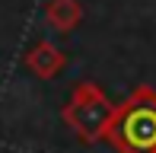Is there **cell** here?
Here are the masks:
<instances>
[{
	"label": "cell",
	"mask_w": 156,
	"mask_h": 153,
	"mask_svg": "<svg viewBox=\"0 0 156 153\" xmlns=\"http://www.w3.org/2000/svg\"><path fill=\"white\" fill-rule=\"evenodd\" d=\"M102 141L118 153H156V89L137 86L121 105L112 109Z\"/></svg>",
	"instance_id": "obj_1"
},
{
	"label": "cell",
	"mask_w": 156,
	"mask_h": 153,
	"mask_svg": "<svg viewBox=\"0 0 156 153\" xmlns=\"http://www.w3.org/2000/svg\"><path fill=\"white\" fill-rule=\"evenodd\" d=\"M112 109L115 105L108 102L105 89L86 80V83H76L73 86L67 105L61 109V118L83 144H96V141H102V128L108 121Z\"/></svg>",
	"instance_id": "obj_2"
},
{
	"label": "cell",
	"mask_w": 156,
	"mask_h": 153,
	"mask_svg": "<svg viewBox=\"0 0 156 153\" xmlns=\"http://www.w3.org/2000/svg\"><path fill=\"white\" fill-rule=\"evenodd\" d=\"M26 67L38 80H54L67 67V54L61 48H54V41H35L29 51H26Z\"/></svg>",
	"instance_id": "obj_3"
},
{
	"label": "cell",
	"mask_w": 156,
	"mask_h": 153,
	"mask_svg": "<svg viewBox=\"0 0 156 153\" xmlns=\"http://www.w3.org/2000/svg\"><path fill=\"white\" fill-rule=\"evenodd\" d=\"M45 19L54 26L58 32H73L83 19V3L80 0H48L45 3Z\"/></svg>",
	"instance_id": "obj_4"
}]
</instances>
